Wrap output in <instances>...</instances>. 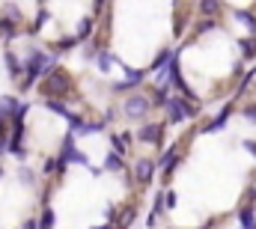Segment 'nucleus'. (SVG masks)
I'll return each mask as SVG.
<instances>
[{
	"mask_svg": "<svg viewBox=\"0 0 256 229\" xmlns=\"http://www.w3.org/2000/svg\"><path fill=\"white\" fill-rule=\"evenodd\" d=\"M96 66H98V72H110V66H114V57L102 48L98 54H96Z\"/></svg>",
	"mask_w": 256,
	"mask_h": 229,
	"instance_id": "obj_23",
	"label": "nucleus"
},
{
	"mask_svg": "<svg viewBox=\"0 0 256 229\" xmlns=\"http://www.w3.org/2000/svg\"><path fill=\"white\" fill-rule=\"evenodd\" d=\"M242 116H244L248 122H254V125H256V104H244V108H242Z\"/></svg>",
	"mask_w": 256,
	"mask_h": 229,
	"instance_id": "obj_29",
	"label": "nucleus"
},
{
	"mask_svg": "<svg viewBox=\"0 0 256 229\" xmlns=\"http://www.w3.org/2000/svg\"><path fill=\"white\" fill-rule=\"evenodd\" d=\"M152 110V102H149V96H143V92H126V102H122V116L128 119H146V114Z\"/></svg>",
	"mask_w": 256,
	"mask_h": 229,
	"instance_id": "obj_3",
	"label": "nucleus"
},
{
	"mask_svg": "<svg viewBox=\"0 0 256 229\" xmlns=\"http://www.w3.org/2000/svg\"><path fill=\"white\" fill-rule=\"evenodd\" d=\"M155 164H158V167H161V170H164V178H170V176H173V170H176V167H179V164H182V155H179V152H176V149H170V152H167V155H164V158H158V161H155Z\"/></svg>",
	"mask_w": 256,
	"mask_h": 229,
	"instance_id": "obj_6",
	"label": "nucleus"
},
{
	"mask_svg": "<svg viewBox=\"0 0 256 229\" xmlns=\"http://www.w3.org/2000/svg\"><path fill=\"white\" fill-rule=\"evenodd\" d=\"M102 3H104V0H92V9L98 12V9H102Z\"/></svg>",
	"mask_w": 256,
	"mask_h": 229,
	"instance_id": "obj_35",
	"label": "nucleus"
},
{
	"mask_svg": "<svg viewBox=\"0 0 256 229\" xmlns=\"http://www.w3.org/2000/svg\"><path fill=\"white\" fill-rule=\"evenodd\" d=\"M220 0H200V15L202 18H218L220 15Z\"/></svg>",
	"mask_w": 256,
	"mask_h": 229,
	"instance_id": "obj_11",
	"label": "nucleus"
},
{
	"mask_svg": "<svg viewBox=\"0 0 256 229\" xmlns=\"http://www.w3.org/2000/svg\"><path fill=\"white\" fill-rule=\"evenodd\" d=\"M134 86L128 84V80H120V84H110V92H116V96H126V92H131Z\"/></svg>",
	"mask_w": 256,
	"mask_h": 229,
	"instance_id": "obj_28",
	"label": "nucleus"
},
{
	"mask_svg": "<svg viewBox=\"0 0 256 229\" xmlns=\"http://www.w3.org/2000/svg\"><path fill=\"white\" fill-rule=\"evenodd\" d=\"M137 143H146V146H161L164 143V122H146L140 131H137V137H134Z\"/></svg>",
	"mask_w": 256,
	"mask_h": 229,
	"instance_id": "obj_4",
	"label": "nucleus"
},
{
	"mask_svg": "<svg viewBox=\"0 0 256 229\" xmlns=\"http://www.w3.org/2000/svg\"><path fill=\"white\" fill-rule=\"evenodd\" d=\"M116 119H120V114H116V108H110V110L104 114V119H102V122L108 125V122H116Z\"/></svg>",
	"mask_w": 256,
	"mask_h": 229,
	"instance_id": "obj_31",
	"label": "nucleus"
},
{
	"mask_svg": "<svg viewBox=\"0 0 256 229\" xmlns=\"http://www.w3.org/2000/svg\"><path fill=\"white\" fill-rule=\"evenodd\" d=\"M110 143H114V152H116V155H122V158L128 155V143L120 137V134H110Z\"/></svg>",
	"mask_w": 256,
	"mask_h": 229,
	"instance_id": "obj_25",
	"label": "nucleus"
},
{
	"mask_svg": "<svg viewBox=\"0 0 256 229\" xmlns=\"http://www.w3.org/2000/svg\"><path fill=\"white\" fill-rule=\"evenodd\" d=\"M214 27H218V24H214V18H202V21L194 27V33H196V36H202V33H208V30H214Z\"/></svg>",
	"mask_w": 256,
	"mask_h": 229,
	"instance_id": "obj_27",
	"label": "nucleus"
},
{
	"mask_svg": "<svg viewBox=\"0 0 256 229\" xmlns=\"http://www.w3.org/2000/svg\"><path fill=\"white\" fill-rule=\"evenodd\" d=\"M170 57H173V51H161V54L155 57V62L149 66V72H158V68H164V66H167V60H170Z\"/></svg>",
	"mask_w": 256,
	"mask_h": 229,
	"instance_id": "obj_26",
	"label": "nucleus"
},
{
	"mask_svg": "<svg viewBox=\"0 0 256 229\" xmlns=\"http://www.w3.org/2000/svg\"><path fill=\"white\" fill-rule=\"evenodd\" d=\"M176 202H179V196H176L173 190H167V194H164V208H176Z\"/></svg>",
	"mask_w": 256,
	"mask_h": 229,
	"instance_id": "obj_30",
	"label": "nucleus"
},
{
	"mask_svg": "<svg viewBox=\"0 0 256 229\" xmlns=\"http://www.w3.org/2000/svg\"><path fill=\"white\" fill-rule=\"evenodd\" d=\"M39 86V92L45 96V98H68L72 96V78H68V72L66 68H51V72H45L39 80H36Z\"/></svg>",
	"mask_w": 256,
	"mask_h": 229,
	"instance_id": "obj_1",
	"label": "nucleus"
},
{
	"mask_svg": "<svg viewBox=\"0 0 256 229\" xmlns=\"http://www.w3.org/2000/svg\"><path fill=\"white\" fill-rule=\"evenodd\" d=\"M78 45H80L78 36H63V39L54 42V51H72V48H78Z\"/></svg>",
	"mask_w": 256,
	"mask_h": 229,
	"instance_id": "obj_22",
	"label": "nucleus"
},
{
	"mask_svg": "<svg viewBox=\"0 0 256 229\" xmlns=\"http://www.w3.org/2000/svg\"><path fill=\"white\" fill-rule=\"evenodd\" d=\"M92 27H96V21H92L90 15H86V18H80V21H78V39H80V42H84V39H90V36H92Z\"/></svg>",
	"mask_w": 256,
	"mask_h": 229,
	"instance_id": "obj_20",
	"label": "nucleus"
},
{
	"mask_svg": "<svg viewBox=\"0 0 256 229\" xmlns=\"http://www.w3.org/2000/svg\"><path fill=\"white\" fill-rule=\"evenodd\" d=\"M45 108H48V110H51V114H57V116H68L72 114V110H68V108H66V102L63 98H45Z\"/></svg>",
	"mask_w": 256,
	"mask_h": 229,
	"instance_id": "obj_18",
	"label": "nucleus"
},
{
	"mask_svg": "<svg viewBox=\"0 0 256 229\" xmlns=\"http://www.w3.org/2000/svg\"><path fill=\"white\" fill-rule=\"evenodd\" d=\"M242 146H244V149H248V152H254V155H256V140H244V143H242Z\"/></svg>",
	"mask_w": 256,
	"mask_h": 229,
	"instance_id": "obj_34",
	"label": "nucleus"
},
{
	"mask_svg": "<svg viewBox=\"0 0 256 229\" xmlns=\"http://www.w3.org/2000/svg\"><path fill=\"white\" fill-rule=\"evenodd\" d=\"M161 108L167 110V119L170 122H185V119H196L200 116L196 104H194L191 98H185V96H167V102Z\"/></svg>",
	"mask_w": 256,
	"mask_h": 229,
	"instance_id": "obj_2",
	"label": "nucleus"
},
{
	"mask_svg": "<svg viewBox=\"0 0 256 229\" xmlns=\"http://www.w3.org/2000/svg\"><path fill=\"white\" fill-rule=\"evenodd\" d=\"M48 21H51V12H48V6L42 3V9L36 12V21H33L30 27H27V33H30V36H33V33H39V30H42V27H45Z\"/></svg>",
	"mask_w": 256,
	"mask_h": 229,
	"instance_id": "obj_9",
	"label": "nucleus"
},
{
	"mask_svg": "<svg viewBox=\"0 0 256 229\" xmlns=\"http://www.w3.org/2000/svg\"><path fill=\"white\" fill-rule=\"evenodd\" d=\"M122 68H126V80L131 84V86H134V90H137V86L143 84V78H146V72H140V68H131L128 62H122Z\"/></svg>",
	"mask_w": 256,
	"mask_h": 229,
	"instance_id": "obj_16",
	"label": "nucleus"
},
{
	"mask_svg": "<svg viewBox=\"0 0 256 229\" xmlns=\"http://www.w3.org/2000/svg\"><path fill=\"white\" fill-rule=\"evenodd\" d=\"M250 200H254V206H256V188H254V194H250Z\"/></svg>",
	"mask_w": 256,
	"mask_h": 229,
	"instance_id": "obj_36",
	"label": "nucleus"
},
{
	"mask_svg": "<svg viewBox=\"0 0 256 229\" xmlns=\"http://www.w3.org/2000/svg\"><path fill=\"white\" fill-rule=\"evenodd\" d=\"M104 170H110V172H122V170H126V161H122V155L110 152V155L104 158Z\"/></svg>",
	"mask_w": 256,
	"mask_h": 229,
	"instance_id": "obj_19",
	"label": "nucleus"
},
{
	"mask_svg": "<svg viewBox=\"0 0 256 229\" xmlns=\"http://www.w3.org/2000/svg\"><path fill=\"white\" fill-rule=\"evenodd\" d=\"M0 15H3V18H9V21H15V24H21V21H24V15H21V6H18V3H3V6H0Z\"/></svg>",
	"mask_w": 256,
	"mask_h": 229,
	"instance_id": "obj_13",
	"label": "nucleus"
},
{
	"mask_svg": "<svg viewBox=\"0 0 256 229\" xmlns=\"http://www.w3.org/2000/svg\"><path fill=\"white\" fill-rule=\"evenodd\" d=\"M238 224L242 229H256V206H244L238 212Z\"/></svg>",
	"mask_w": 256,
	"mask_h": 229,
	"instance_id": "obj_12",
	"label": "nucleus"
},
{
	"mask_svg": "<svg viewBox=\"0 0 256 229\" xmlns=\"http://www.w3.org/2000/svg\"><path fill=\"white\" fill-rule=\"evenodd\" d=\"M3 62H6V72H9V78L21 80V74H24V62H21V57H18L15 51H6V54H3Z\"/></svg>",
	"mask_w": 256,
	"mask_h": 229,
	"instance_id": "obj_7",
	"label": "nucleus"
},
{
	"mask_svg": "<svg viewBox=\"0 0 256 229\" xmlns=\"http://www.w3.org/2000/svg\"><path fill=\"white\" fill-rule=\"evenodd\" d=\"M39 3H45V0H39Z\"/></svg>",
	"mask_w": 256,
	"mask_h": 229,
	"instance_id": "obj_38",
	"label": "nucleus"
},
{
	"mask_svg": "<svg viewBox=\"0 0 256 229\" xmlns=\"http://www.w3.org/2000/svg\"><path fill=\"white\" fill-rule=\"evenodd\" d=\"M134 218H137V206H126L122 208V214H120V220H116V226L114 229H128L134 224Z\"/></svg>",
	"mask_w": 256,
	"mask_h": 229,
	"instance_id": "obj_14",
	"label": "nucleus"
},
{
	"mask_svg": "<svg viewBox=\"0 0 256 229\" xmlns=\"http://www.w3.org/2000/svg\"><path fill=\"white\" fill-rule=\"evenodd\" d=\"M45 172H57V158H48L45 161Z\"/></svg>",
	"mask_w": 256,
	"mask_h": 229,
	"instance_id": "obj_32",
	"label": "nucleus"
},
{
	"mask_svg": "<svg viewBox=\"0 0 256 229\" xmlns=\"http://www.w3.org/2000/svg\"><path fill=\"white\" fill-rule=\"evenodd\" d=\"M158 170V164L152 161V158H137V164H134V182L140 184V188H146V184H152V176Z\"/></svg>",
	"mask_w": 256,
	"mask_h": 229,
	"instance_id": "obj_5",
	"label": "nucleus"
},
{
	"mask_svg": "<svg viewBox=\"0 0 256 229\" xmlns=\"http://www.w3.org/2000/svg\"><path fill=\"white\" fill-rule=\"evenodd\" d=\"M236 21H238L242 27H248L250 33H256V15H254V12H248V9H238V12H236Z\"/></svg>",
	"mask_w": 256,
	"mask_h": 229,
	"instance_id": "obj_17",
	"label": "nucleus"
},
{
	"mask_svg": "<svg viewBox=\"0 0 256 229\" xmlns=\"http://www.w3.org/2000/svg\"><path fill=\"white\" fill-rule=\"evenodd\" d=\"M230 114H232V108H230V104H226V108H224V110H220V114L214 116V119H212V122H208V125H206V128H202V131H206V134H214V131H220V128H224V125H226V119H230Z\"/></svg>",
	"mask_w": 256,
	"mask_h": 229,
	"instance_id": "obj_8",
	"label": "nucleus"
},
{
	"mask_svg": "<svg viewBox=\"0 0 256 229\" xmlns=\"http://www.w3.org/2000/svg\"><path fill=\"white\" fill-rule=\"evenodd\" d=\"M18 178H21L24 188H33V184H36V172L30 170V167H21V170H18Z\"/></svg>",
	"mask_w": 256,
	"mask_h": 229,
	"instance_id": "obj_24",
	"label": "nucleus"
},
{
	"mask_svg": "<svg viewBox=\"0 0 256 229\" xmlns=\"http://www.w3.org/2000/svg\"><path fill=\"white\" fill-rule=\"evenodd\" d=\"M18 27H21V24H15V21H9V18L0 15V39H3V42L15 39V36H18Z\"/></svg>",
	"mask_w": 256,
	"mask_h": 229,
	"instance_id": "obj_10",
	"label": "nucleus"
},
{
	"mask_svg": "<svg viewBox=\"0 0 256 229\" xmlns=\"http://www.w3.org/2000/svg\"><path fill=\"white\" fill-rule=\"evenodd\" d=\"M238 48H242V54L248 60L256 57V33H250V36H244V39H238Z\"/></svg>",
	"mask_w": 256,
	"mask_h": 229,
	"instance_id": "obj_15",
	"label": "nucleus"
},
{
	"mask_svg": "<svg viewBox=\"0 0 256 229\" xmlns=\"http://www.w3.org/2000/svg\"><path fill=\"white\" fill-rule=\"evenodd\" d=\"M96 229H114V226H96Z\"/></svg>",
	"mask_w": 256,
	"mask_h": 229,
	"instance_id": "obj_37",
	"label": "nucleus"
},
{
	"mask_svg": "<svg viewBox=\"0 0 256 229\" xmlns=\"http://www.w3.org/2000/svg\"><path fill=\"white\" fill-rule=\"evenodd\" d=\"M21 229H39V224H36V218H27V220L21 224Z\"/></svg>",
	"mask_w": 256,
	"mask_h": 229,
	"instance_id": "obj_33",
	"label": "nucleus"
},
{
	"mask_svg": "<svg viewBox=\"0 0 256 229\" xmlns=\"http://www.w3.org/2000/svg\"><path fill=\"white\" fill-rule=\"evenodd\" d=\"M36 224H39V229H54V224H57L54 208H51V206H45V212H42V218H39Z\"/></svg>",
	"mask_w": 256,
	"mask_h": 229,
	"instance_id": "obj_21",
	"label": "nucleus"
}]
</instances>
